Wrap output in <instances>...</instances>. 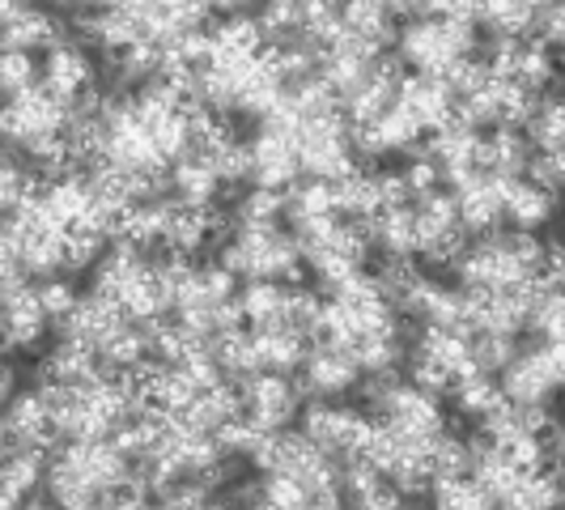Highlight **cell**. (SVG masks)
<instances>
[{
  "mask_svg": "<svg viewBox=\"0 0 565 510\" xmlns=\"http://www.w3.org/2000/svg\"><path fill=\"white\" fill-rule=\"evenodd\" d=\"M52 319L43 311V298H39V281L22 285L18 294H4V353H34L43 337H47Z\"/></svg>",
  "mask_w": 565,
  "mask_h": 510,
  "instance_id": "30bf717a",
  "label": "cell"
},
{
  "mask_svg": "<svg viewBox=\"0 0 565 510\" xmlns=\"http://www.w3.org/2000/svg\"><path fill=\"white\" fill-rule=\"evenodd\" d=\"M103 374V358L94 344L60 337L39 362H34V387L43 383H64V387H89Z\"/></svg>",
  "mask_w": 565,
  "mask_h": 510,
  "instance_id": "8fae6325",
  "label": "cell"
},
{
  "mask_svg": "<svg viewBox=\"0 0 565 510\" xmlns=\"http://www.w3.org/2000/svg\"><path fill=\"white\" fill-rule=\"evenodd\" d=\"M404 183H408L413 200L434 196V192H443V167H438L434 158H408V167H404Z\"/></svg>",
  "mask_w": 565,
  "mask_h": 510,
  "instance_id": "7bdbcfd3",
  "label": "cell"
},
{
  "mask_svg": "<svg viewBox=\"0 0 565 510\" xmlns=\"http://www.w3.org/2000/svg\"><path fill=\"white\" fill-rule=\"evenodd\" d=\"M39 298H43V311H47V319L60 328V323L73 315L77 298H82V289L68 281V277H52V281H39Z\"/></svg>",
  "mask_w": 565,
  "mask_h": 510,
  "instance_id": "ab89813d",
  "label": "cell"
},
{
  "mask_svg": "<svg viewBox=\"0 0 565 510\" xmlns=\"http://www.w3.org/2000/svg\"><path fill=\"white\" fill-rule=\"evenodd\" d=\"M370 238L379 255H399V259H417L422 255V234H417V209H387L379 217H370Z\"/></svg>",
  "mask_w": 565,
  "mask_h": 510,
  "instance_id": "d6986e66",
  "label": "cell"
},
{
  "mask_svg": "<svg viewBox=\"0 0 565 510\" xmlns=\"http://www.w3.org/2000/svg\"><path fill=\"white\" fill-rule=\"evenodd\" d=\"M404 379L413 383V387H422V392H429V396H451L455 392V379L447 374V370L438 366L434 358H425L422 349H408V362H404Z\"/></svg>",
  "mask_w": 565,
  "mask_h": 510,
  "instance_id": "8d00e7d4",
  "label": "cell"
},
{
  "mask_svg": "<svg viewBox=\"0 0 565 510\" xmlns=\"http://www.w3.org/2000/svg\"><path fill=\"white\" fill-rule=\"evenodd\" d=\"M532 141L514 128H493L481 132V149H477V170L489 179H527L532 167Z\"/></svg>",
  "mask_w": 565,
  "mask_h": 510,
  "instance_id": "9a60e30c",
  "label": "cell"
},
{
  "mask_svg": "<svg viewBox=\"0 0 565 510\" xmlns=\"http://www.w3.org/2000/svg\"><path fill=\"white\" fill-rule=\"evenodd\" d=\"M170 192L179 204H192V209H213L217 200H222V179H217V170L213 162H204V158H183V162H174L170 167Z\"/></svg>",
  "mask_w": 565,
  "mask_h": 510,
  "instance_id": "2e32d148",
  "label": "cell"
},
{
  "mask_svg": "<svg viewBox=\"0 0 565 510\" xmlns=\"http://www.w3.org/2000/svg\"><path fill=\"white\" fill-rule=\"evenodd\" d=\"M255 18H259V30H264L268 47H294V43H302V4H294V0L264 4Z\"/></svg>",
  "mask_w": 565,
  "mask_h": 510,
  "instance_id": "1f68e13d",
  "label": "cell"
},
{
  "mask_svg": "<svg viewBox=\"0 0 565 510\" xmlns=\"http://www.w3.org/2000/svg\"><path fill=\"white\" fill-rule=\"evenodd\" d=\"M370 128H374V137L383 141L387 158H392V153H408V158H413V153H417V145L425 141V128L417 124V119H413V115L404 111L399 103L387 115H383L379 124H370Z\"/></svg>",
  "mask_w": 565,
  "mask_h": 510,
  "instance_id": "4dcf8cb0",
  "label": "cell"
},
{
  "mask_svg": "<svg viewBox=\"0 0 565 510\" xmlns=\"http://www.w3.org/2000/svg\"><path fill=\"white\" fill-rule=\"evenodd\" d=\"M374 425L379 422L370 417L366 408H353V404H344V400H307L298 429H302L323 455H332L337 464H349V459H362Z\"/></svg>",
  "mask_w": 565,
  "mask_h": 510,
  "instance_id": "6da1fadb",
  "label": "cell"
},
{
  "mask_svg": "<svg viewBox=\"0 0 565 510\" xmlns=\"http://www.w3.org/2000/svg\"><path fill=\"white\" fill-rule=\"evenodd\" d=\"M540 22V4L519 0H493L481 4V34L484 39H532Z\"/></svg>",
  "mask_w": 565,
  "mask_h": 510,
  "instance_id": "603a6c76",
  "label": "cell"
},
{
  "mask_svg": "<svg viewBox=\"0 0 565 510\" xmlns=\"http://www.w3.org/2000/svg\"><path fill=\"white\" fill-rule=\"evenodd\" d=\"M493 188L502 192V204H507V226L510 230H527V234H540L548 222H557L562 204L553 192L536 188L532 179H493Z\"/></svg>",
  "mask_w": 565,
  "mask_h": 510,
  "instance_id": "5bb4252c",
  "label": "cell"
},
{
  "mask_svg": "<svg viewBox=\"0 0 565 510\" xmlns=\"http://www.w3.org/2000/svg\"><path fill=\"white\" fill-rule=\"evenodd\" d=\"M60 43H73V30L64 13L39 9V4H22V18L13 26H4V52H26V56H47Z\"/></svg>",
  "mask_w": 565,
  "mask_h": 510,
  "instance_id": "4fadbf2b",
  "label": "cell"
},
{
  "mask_svg": "<svg viewBox=\"0 0 565 510\" xmlns=\"http://www.w3.org/2000/svg\"><path fill=\"white\" fill-rule=\"evenodd\" d=\"M429 468H434V481L438 477H472V447H468V438H459L451 429L429 438Z\"/></svg>",
  "mask_w": 565,
  "mask_h": 510,
  "instance_id": "d6a6232c",
  "label": "cell"
},
{
  "mask_svg": "<svg viewBox=\"0 0 565 510\" xmlns=\"http://www.w3.org/2000/svg\"><path fill=\"white\" fill-rule=\"evenodd\" d=\"M562 502H565L562 472L548 468V472L523 477V481L514 485V493L502 502V510H562Z\"/></svg>",
  "mask_w": 565,
  "mask_h": 510,
  "instance_id": "4316f807",
  "label": "cell"
},
{
  "mask_svg": "<svg viewBox=\"0 0 565 510\" xmlns=\"http://www.w3.org/2000/svg\"><path fill=\"white\" fill-rule=\"evenodd\" d=\"M259 340V362L268 374H298L311 358V340L294 328H277V332H255Z\"/></svg>",
  "mask_w": 565,
  "mask_h": 510,
  "instance_id": "7402d4cb",
  "label": "cell"
},
{
  "mask_svg": "<svg viewBox=\"0 0 565 510\" xmlns=\"http://www.w3.org/2000/svg\"><path fill=\"white\" fill-rule=\"evenodd\" d=\"M238 307L247 315L252 332H277L285 328V307H289V285L285 281H247L238 289Z\"/></svg>",
  "mask_w": 565,
  "mask_h": 510,
  "instance_id": "ffe728a7",
  "label": "cell"
},
{
  "mask_svg": "<svg viewBox=\"0 0 565 510\" xmlns=\"http://www.w3.org/2000/svg\"><path fill=\"white\" fill-rule=\"evenodd\" d=\"M429 507L434 510H498V502H493L472 477H438L434 489H429Z\"/></svg>",
  "mask_w": 565,
  "mask_h": 510,
  "instance_id": "f1b7e54d",
  "label": "cell"
},
{
  "mask_svg": "<svg viewBox=\"0 0 565 510\" xmlns=\"http://www.w3.org/2000/svg\"><path fill=\"white\" fill-rule=\"evenodd\" d=\"M527 179H532L536 188H544V192L562 196L565 192V149H557V153H532Z\"/></svg>",
  "mask_w": 565,
  "mask_h": 510,
  "instance_id": "b9f144b4",
  "label": "cell"
},
{
  "mask_svg": "<svg viewBox=\"0 0 565 510\" xmlns=\"http://www.w3.org/2000/svg\"><path fill=\"white\" fill-rule=\"evenodd\" d=\"M213 39H217V52H222V56H238V60H259L264 47H268V39H264V30H259V18L247 13V9L222 18V22L213 26Z\"/></svg>",
  "mask_w": 565,
  "mask_h": 510,
  "instance_id": "d4e9b609",
  "label": "cell"
},
{
  "mask_svg": "<svg viewBox=\"0 0 565 510\" xmlns=\"http://www.w3.org/2000/svg\"><path fill=\"white\" fill-rule=\"evenodd\" d=\"M527 340H565V289L540 294L536 311H532V328Z\"/></svg>",
  "mask_w": 565,
  "mask_h": 510,
  "instance_id": "74e56055",
  "label": "cell"
},
{
  "mask_svg": "<svg viewBox=\"0 0 565 510\" xmlns=\"http://www.w3.org/2000/svg\"><path fill=\"white\" fill-rule=\"evenodd\" d=\"M252 188H268V192H289L302 183V162H298V149L289 137L273 132V128H255L252 141Z\"/></svg>",
  "mask_w": 565,
  "mask_h": 510,
  "instance_id": "ba28073f",
  "label": "cell"
},
{
  "mask_svg": "<svg viewBox=\"0 0 565 510\" xmlns=\"http://www.w3.org/2000/svg\"><path fill=\"white\" fill-rule=\"evenodd\" d=\"M399 107L422 124L425 132H443L459 115V98L443 77H425V73H408V82L399 85Z\"/></svg>",
  "mask_w": 565,
  "mask_h": 510,
  "instance_id": "7c38bea8",
  "label": "cell"
},
{
  "mask_svg": "<svg viewBox=\"0 0 565 510\" xmlns=\"http://www.w3.org/2000/svg\"><path fill=\"white\" fill-rule=\"evenodd\" d=\"M18 447L60 451L56 425H52V413L39 396V387H26L22 396L4 404V451H18Z\"/></svg>",
  "mask_w": 565,
  "mask_h": 510,
  "instance_id": "52a82bcc",
  "label": "cell"
},
{
  "mask_svg": "<svg viewBox=\"0 0 565 510\" xmlns=\"http://www.w3.org/2000/svg\"><path fill=\"white\" fill-rule=\"evenodd\" d=\"M213 507H217V493L200 481L170 485L167 493L158 498V510H213Z\"/></svg>",
  "mask_w": 565,
  "mask_h": 510,
  "instance_id": "60d3db41",
  "label": "cell"
},
{
  "mask_svg": "<svg viewBox=\"0 0 565 510\" xmlns=\"http://www.w3.org/2000/svg\"><path fill=\"white\" fill-rule=\"evenodd\" d=\"M340 222H370L383 213V188H379V170H353L349 179L332 183Z\"/></svg>",
  "mask_w": 565,
  "mask_h": 510,
  "instance_id": "ac0fdd59",
  "label": "cell"
},
{
  "mask_svg": "<svg viewBox=\"0 0 565 510\" xmlns=\"http://www.w3.org/2000/svg\"><path fill=\"white\" fill-rule=\"evenodd\" d=\"M514 82L527 85L532 94H540V98H544V89L562 85L557 52H548L540 39H527V43H523V56H519V68H514Z\"/></svg>",
  "mask_w": 565,
  "mask_h": 510,
  "instance_id": "83f0119b",
  "label": "cell"
},
{
  "mask_svg": "<svg viewBox=\"0 0 565 510\" xmlns=\"http://www.w3.org/2000/svg\"><path fill=\"white\" fill-rule=\"evenodd\" d=\"M0 392H4V404L13 396H22V392H18V366H13V362H4V370H0Z\"/></svg>",
  "mask_w": 565,
  "mask_h": 510,
  "instance_id": "f6af8a7d",
  "label": "cell"
},
{
  "mask_svg": "<svg viewBox=\"0 0 565 510\" xmlns=\"http://www.w3.org/2000/svg\"><path fill=\"white\" fill-rule=\"evenodd\" d=\"M468 344H472V362H477L481 374H502V370L523 353V340L502 337V332H477Z\"/></svg>",
  "mask_w": 565,
  "mask_h": 510,
  "instance_id": "d590c367",
  "label": "cell"
},
{
  "mask_svg": "<svg viewBox=\"0 0 565 510\" xmlns=\"http://www.w3.org/2000/svg\"><path fill=\"white\" fill-rule=\"evenodd\" d=\"M294 379H298V387H302L307 400H344V396H358V387H362L366 374L358 370V362L349 353H340V349H311L307 366L298 370Z\"/></svg>",
  "mask_w": 565,
  "mask_h": 510,
  "instance_id": "8992f818",
  "label": "cell"
},
{
  "mask_svg": "<svg viewBox=\"0 0 565 510\" xmlns=\"http://www.w3.org/2000/svg\"><path fill=\"white\" fill-rule=\"evenodd\" d=\"M536 39L548 52H565V4H540Z\"/></svg>",
  "mask_w": 565,
  "mask_h": 510,
  "instance_id": "ee69618b",
  "label": "cell"
},
{
  "mask_svg": "<svg viewBox=\"0 0 565 510\" xmlns=\"http://www.w3.org/2000/svg\"><path fill=\"white\" fill-rule=\"evenodd\" d=\"M98 358L115 370H137L141 362H149L153 353H149V337H145L141 323H128V328H119V332L98 349Z\"/></svg>",
  "mask_w": 565,
  "mask_h": 510,
  "instance_id": "836d02e7",
  "label": "cell"
},
{
  "mask_svg": "<svg viewBox=\"0 0 565 510\" xmlns=\"http://www.w3.org/2000/svg\"><path fill=\"white\" fill-rule=\"evenodd\" d=\"M213 358H217V366L226 370L230 383H247L255 374H264L259 340H255V332H247V328L226 332V337H213Z\"/></svg>",
  "mask_w": 565,
  "mask_h": 510,
  "instance_id": "cb8c5ba5",
  "label": "cell"
},
{
  "mask_svg": "<svg viewBox=\"0 0 565 510\" xmlns=\"http://www.w3.org/2000/svg\"><path fill=\"white\" fill-rule=\"evenodd\" d=\"M243 396H247V422H255L264 434L294 429V422H302V408H307V396H302L298 379L268 374V370L243 383Z\"/></svg>",
  "mask_w": 565,
  "mask_h": 510,
  "instance_id": "277c9868",
  "label": "cell"
},
{
  "mask_svg": "<svg viewBox=\"0 0 565 510\" xmlns=\"http://www.w3.org/2000/svg\"><path fill=\"white\" fill-rule=\"evenodd\" d=\"M39 85H43V60L39 56H26V52H4L0 56V89H4L9 103L39 89Z\"/></svg>",
  "mask_w": 565,
  "mask_h": 510,
  "instance_id": "e575fe53",
  "label": "cell"
},
{
  "mask_svg": "<svg viewBox=\"0 0 565 510\" xmlns=\"http://www.w3.org/2000/svg\"><path fill=\"white\" fill-rule=\"evenodd\" d=\"M502 383L493 379V374H472V379H459L451 392V404L459 417H472V422H481L489 408H498L502 404Z\"/></svg>",
  "mask_w": 565,
  "mask_h": 510,
  "instance_id": "f546056e",
  "label": "cell"
},
{
  "mask_svg": "<svg viewBox=\"0 0 565 510\" xmlns=\"http://www.w3.org/2000/svg\"><path fill=\"white\" fill-rule=\"evenodd\" d=\"M132 319L124 315V307L107 298V294H98V289H85L82 298H77V307L73 315L60 323L56 332L64 340H82V344H94V349H103L107 340L119 332V328H128Z\"/></svg>",
  "mask_w": 565,
  "mask_h": 510,
  "instance_id": "9c48e42d",
  "label": "cell"
},
{
  "mask_svg": "<svg viewBox=\"0 0 565 510\" xmlns=\"http://www.w3.org/2000/svg\"><path fill=\"white\" fill-rule=\"evenodd\" d=\"M455 200H459V222L472 238H489V234L507 230V204H502V192L493 188L489 174H484L481 188H472V192H463Z\"/></svg>",
  "mask_w": 565,
  "mask_h": 510,
  "instance_id": "44dd1931",
  "label": "cell"
},
{
  "mask_svg": "<svg viewBox=\"0 0 565 510\" xmlns=\"http://www.w3.org/2000/svg\"><path fill=\"white\" fill-rule=\"evenodd\" d=\"M344 30H349L353 39L370 43L374 52H396V43H399L396 18H392V9L379 4V0H353V4H344Z\"/></svg>",
  "mask_w": 565,
  "mask_h": 510,
  "instance_id": "e0dca14e",
  "label": "cell"
},
{
  "mask_svg": "<svg viewBox=\"0 0 565 510\" xmlns=\"http://www.w3.org/2000/svg\"><path fill=\"white\" fill-rule=\"evenodd\" d=\"M68 124H73V103H64L47 85L4 103V115H0L4 149H22V145L39 141V137H64Z\"/></svg>",
  "mask_w": 565,
  "mask_h": 510,
  "instance_id": "7a4b0ae2",
  "label": "cell"
},
{
  "mask_svg": "<svg viewBox=\"0 0 565 510\" xmlns=\"http://www.w3.org/2000/svg\"><path fill=\"white\" fill-rule=\"evenodd\" d=\"M532 281H536V289H544V294L565 289V238H544Z\"/></svg>",
  "mask_w": 565,
  "mask_h": 510,
  "instance_id": "f35d334b",
  "label": "cell"
},
{
  "mask_svg": "<svg viewBox=\"0 0 565 510\" xmlns=\"http://www.w3.org/2000/svg\"><path fill=\"white\" fill-rule=\"evenodd\" d=\"M43 85L60 94L64 103H82L85 94H94L98 85H103V68H98V60L85 52L82 43L73 39V43H60L56 52H47L43 56Z\"/></svg>",
  "mask_w": 565,
  "mask_h": 510,
  "instance_id": "5b68a950",
  "label": "cell"
},
{
  "mask_svg": "<svg viewBox=\"0 0 565 510\" xmlns=\"http://www.w3.org/2000/svg\"><path fill=\"white\" fill-rule=\"evenodd\" d=\"M370 417H379L383 425H392L404 443H429V438H438V434L447 429L443 400L422 392V387H413L408 379L379 400V408H374Z\"/></svg>",
  "mask_w": 565,
  "mask_h": 510,
  "instance_id": "3957f363",
  "label": "cell"
},
{
  "mask_svg": "<svg viewBox=\"0 0 565 510\" xmlns=\"http://www.w3.org/2000/svg\"><path fill=\"white\" fill-rule=\"evenodd\" d=\"M238 230H268L285 226V192H268V188H247L230 204Z\"/></svg>",
  "mask_w": 565,
  "mask_h": 510,
  "instance_id": "484cf974",
  "label": "cell"
},
{
  "mask_svg": "<svg viewBox=\"0 0 565 510\" xmlns=\"http://www.w3.org/2000/svg\"><path fill=\"white\" fill-rule=\"evenodd\" d=\"M498 510H502V507H498Z\"/></svg>",
  "mask_w": 565,
  "mask_h": 510,
  "instance_id": "bcb514c9",
  "label": "cell"
}]
</instances>
